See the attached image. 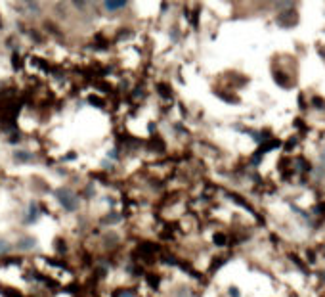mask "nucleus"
I'll use <instances>...</instances> for the list:
<instances>
[{"label":"nucleus","instance_id":"nucleus-1","mask_svg":"<svg viewBox=\"0 0 325 297\" xmlns=\"http://www.w3.org/2000/svg\"><path fill=\"white\" fill-rule=\"evenodd\" d=\"M56 198H58V202L62 204L65 211H75L77 207H79V198H77V194L73 192V190H69V188H60L58 192H56Z\"/></svg>","mask_w":325,"mask_h":297},{"label":"nucleus","instance_id":"nucleus-2","mask_svg":"<svg viewBox=\"0 0 325 297\" xmlns=\"http://www.w3.org/2000/svg\"><path fill=\"white\" fill-rule=\"evenodd\" d=\"M299 22V16H297V12L291 8V10H283L282 16H280V25L283 27H293V25H297Z\"/></svg>","mask_w":325,"mask_h":297},{"label":"nucleus","instance_id":"nucleus-3","mask_svg":"<svg viewBox=\"0 0 325 297\" xmlns=\"http://www.w3.org/2000/svg\"><path fill=\"white\" fill-rule=\"evenodd\" d=\"M129 0H104V8L106 12H119L121 8L127 6Z\"/></svg>","mask_w":325,"mask_h":297},{"label":"nucleus","instance_id":"nucleus-4","mask_svg":"<svg viewBox=\"0 0 325 297\" xmlns=\"http://www.w3.org/2000/svg\"><path fill=\"white\" fill-rule=\"evenodd\" d=\"M274 2V8H278V10H291L293 6H295V0H272Z\"/></svg>","mask_w":325,"mask_h":297},{"label":"nucleus","instance_id":"nucleus-5","mask_svg":"<svg viewBox=\"0 0 325 297\" xmlns=\"http://www.w3.org/2000/svg\"><path fill=\"white\" fill-rule=\"evenodd\" d=\"M12 250V246L6 242V240H0V255H6V253H10Z\"/></svg>","mask_w":325,"mask_h":297},{"label":"nucleus","instance_id":"nucleus-6","mask_svg":"<svg viewBox=\"0 0 325 297\" xmlns=\"http://www.w3.org/2000/svg\"><path fill=\"white\" fill-rule=\"evenodd\" d=\"M16 160H20V161L31 160V154H29V152H16Z\"/></svg>","mask_w":325,"mask_h":297},{"label":"nucleus","instance_id":"nucleus-7","mask_svg":"<svg viewBox=\"0 0 325 297\" xmlns=\"http://www.w3.org/2000/svg\"><path fill=\"white\" fill-rule=\"evenodd\" d=\"M71 2H73V6L77 10H85L87 8V0H71Z\"/></svg>","mask_w":325,"mask_h":297},{"label":"nucleus","instance_id":"nucleus-8","mask_svg":"<svg viewBox=\"0 0 325 297\" xmlns=\"http://www.w3.org/2000/svg\"><path fill=\"white\" fill-rule=\"evenodd\" d=\"M0 27H2V22H0Z\"/></svg>","mask_w":325,"mask_h":297}]
</instances>
